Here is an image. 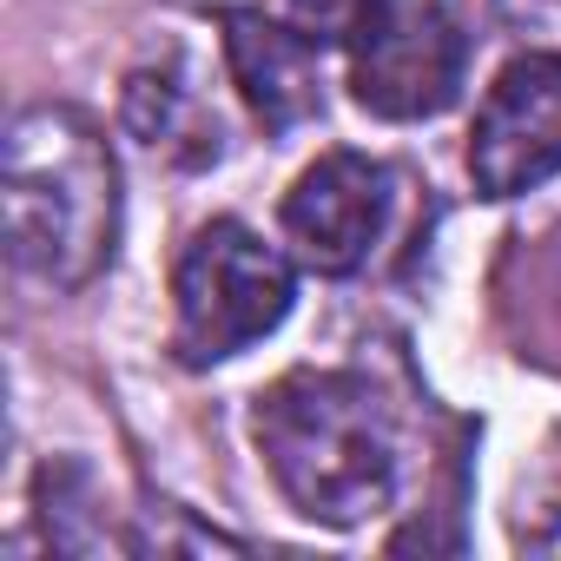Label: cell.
Segmentation results:
<instances>
[{"mask_svg": "<svg viewBox=\"0 0 561 561\" xmlns=\"http://www.w3.org/2000/svg\"><path fill=\"white\" fill-rule=\"evenodd\" d=\"M257 456L285 502L318 528H357L397 502L403 443L357 370H291L251 410Z\"/></svg>", "mask_w": 561, "mask_h": 561, "instance_id": "cell-1", "label": "cell"}, {"mask_svg": "<svg viewBox=\"0 0 561 561\" xmlns=\"http://www.w3.org/2000/svg\"><path fill=\"white\" fill-rule=\"evenodd\" d=\"M8 251L27 277L80 291L113 264L119 244V165L106 133L80 106H27L0 146Z\"/></svg>", "mask_w": 561, "mask_h": 561, "instance_id": "cell-2", "label": "cell"}, {"mask_svg": "<svg viewBox=\"0 0 561 561\" xmlns=\"http://www.w3.org/2000/svg\"><path fill=\"white\" fill-rule=\"evenodd\" d=\"M291 305H298L291 257L238 218H211L192 231L172 271V351L192 370L225 364L257 337H271L291 318Z\"/></svg>", "mask_w": 561, "mask_h": 561, "instance_id": "cell-3", "label": "cell"}, {"mask_svg": "<svg viewBox=\"0 0 561 561\" xmlns=\"http://www.w3.org/2000/svg\"><path fill=\"white\" fill-rule=\"evenodd\" d=\"M469 41L436 0H390L351 47V100L377 119H436L456 106Z\"/></svg>", "mask_w": 561, "mask_h": 561, "instance_id": "cell-4", "label": "cell"}, {"mask_svg": "<svg viewBox=\"0 0 561 561\" xmlns=\"http://www.w3.org/2000/svg\"><path fill=\"white\" fill-rule=\"evenodd\" d=\"M561 172V54H522L495 73L469 126V179L482 198H522Z\"/></svg>", "mask_w": 561, "mask_h": 561, "instance_id": "cell-5", "label": "cell"}, {"mask_svg": "<svg viewBox=\"0 0 561 561\" xmlns=\"http://www.w3.org/2000/svg\"><path fill=\"white\" fill-rule=\"evenodd\" d=\"M397 172L370 152H324L285 192V238L324 277H351L370 264L377 238L390 231Z\"/></svg>", "mask_w": 561, "mask_h": 561, "instance_id": "cell-6", "label": "cell"}, {"mask_svg": "<svg viewBox=\"0 0 561 561\" xmlns=\"http://www.w3.org/2000/svg\"><path fill=\"white\" fill-rule=\"evenodd\" d=\"M318 41L298 21H271L257 8H225V67L238 80V100L251 119L285 139L324 113V73H318Z\"/></svg>", "mask_w": 561, "mask_h": 561, "instance_id": "cell-7", "label": "cell"}, {"mask_svg": "<svg viewBox=\"0 0 561 561\" xmlns=\"http://www.w3.org/2000/svg\"><path fill=\"white\" fill-rule=\"evenodd\" d=\"M126 133L172 165H211L225 152V126L205 106V93L179 54H165L126 80Z\"/></svg>", "mask_w": 561, "mask_h": 561, "instance_id": "cell-8", "label": "cell"}, {"mask_svg": "<svg viewBox=\"0 0 561 561\" xmlns=\"http://www.w3.org/2000/svg\"><path fill=\"white\" fill-rule=\"evenodd\" d=\"M285 8L318 47H357V34L390 8V0H285Z\"/></svg>", "mask_w": 561, "mask_h": 561, "instance_id": "cell-9", "label": "cell"}]
</instances>
